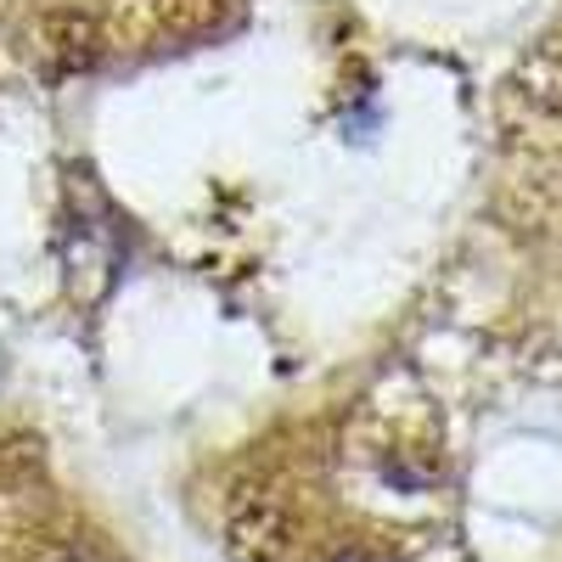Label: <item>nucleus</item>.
Listing matches in <instances>:
<instances>
[{"label":"nucleus","mask_w":562,"mask_h":562,"mask_svg":"<svg viewBox=\"0 0 562 562\" xmlns=\"http://www.w3.org/2000/svg\"><path fill=\"white\" fill-rule=\"evenodd\" d=\"M231 557L237 562H281L288 557V512L265 495H248L231 512Z\"/></svg>","instance_id":"1"},{"label":"nucleus","mask_w":562,"mask_h":562,"mask_svg":"<svg viewBox=\"0 0 562 562\" xmlns=\"http://www.w3.org/2000/svg\"><path fill=\"white\" fill-rule=\"evenodd\" d=\"M333 562H378V557H360V551H344V557H333Z\"/></svg>","instance_id":"2"},{"label":"nucleus","mask_w":562,"mask_h":562,"mask_svg":"<svg viewBox=\"0 0 562 562\" xmlns=\"http://www.w3.org/2000/svg\"><path fill=\"white\" fill-rule=\"evenodd\" d=\"M63 562H102V557H85V551H74V557H63Z\"/></svg>","instance_id":"3"}]
</instances>
